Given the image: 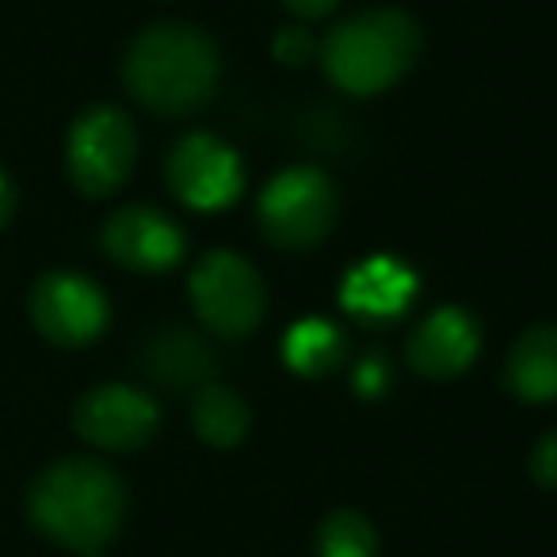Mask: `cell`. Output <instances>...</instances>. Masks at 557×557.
Instances as JSON below:
<instances>
[{"label": "cell", "instance_id": "cell-1", "mask_svg": "<svg viewBox=\"0 0 557 557\" xmlns=\"http://www.w3.org/2000/svg\"><path fill=\"white\" fill-rule=\"evenodd\" d=\"M27 516L58 546L96 554L123 527L126 485L96 458H62L27 488Z\"/></svg>", "mask_w": 557, "mask_h": 557}, {"label": "cell", "instance_id": "cell-2", "mask_svg": "<svg viewBox=\"0 0 557 557\" xmlns=\"http://www.w3.org/2000/svg\"><path fill=\"white\" fill-rule=\"evenodd\" d=\"M123 85L157 115H191L218 88V50L191 24H153L126 47Z\"/></svg>", "mask_w": 557, "mask_h": 557}, {"label": "cell", "instance_id": "cell-3", "mask_svg": "<svg viewBox=\"0 0 557 557\" xmlns=\"http://www.w3.org/2000/svg\"><path fill=\"white\" fill-rule=\"evenodd\" d=\"M420 54V27L409 12L374 9L344 20L321 42L329 81L348 96H379L412 70Z\"/></svg>", "mask_w": 557, "mask_h": 557}, {"label": "cell", "instance_id": "cell-4", "mask_svg": "<svg viewBox=\"0 0 557 557\" xmlns=\"http://www.w3.org/2000/svg\"><path fill=\"white\" fill-rule=\"evenodd\" d=\"M336 210H341V199H336L333 180L321 169L298 164V169L278 172L260 191L256 222L275 248L302 252L329 237V230L336 225Z\"/></svg>", "mask_w": 557, "mask_h": 557}, {"label": "cell", "instance_id": "cell-5", "mask_svg": "<svg viewBox=\"0 0 557 557\" xmlns=\"http://www.w3.org/2000/svg\"><path fill=\"white\" fill-rule=\"evenodd\" d=\"M187 290H191L195 313L202 325L225 341L248 336L268 310V290H263L260 271L230 248H214V252L199 256Z\"/></svg>", "mask_w": 557, "mask_h": 557}, {"label": "cell", "instance_id": "cell-6", "mask_svg": "<svg viewBox=\"0 0 557 557\" xmlns=\"http://www.w3.org/2000/svg\"><path fill=\"white\" fill-rule=\"evenodd\" d=\"M134 161H138V134L126 111L100 103L70 126L65 164H70V180L77 184V191L92 199L119 191L131 180Z\"/></svg>", "mask_w": 557, "mask_h": 557}, {"label": "cell", "instance_id": "cell-7", "mask_svg": "<svg viewBox=\"0 0 557 557\" xmlns=\"http://www.w3.org/2000/svg\"><path fill=\"white\" fill-rule=\"evenodd\" d=\"M27 306L35 329L58 348H85L108 329V295L81 271H47Z\"/></svg>", "mask_w": 557, "mask_h": 557}, {"label": "cell", "instance_id": "cell-8", "mask_svg": "<svg viewBox=\"0 0 557 557\" xmlns=\"http://www.w3.org/2000/svg\"><path fill=\"white\" fill-rule=\"evenodd\" d=\"M169 187L191 210H222L240 199L245 164L214 134H184L164 161Z\"/></svg>", "mask_w": 557, "mask_h": 557}, {"label": "cell", "instance_id": "cell-9", "mask_svg": "<svg viewBox=\"0 0 557 557\" xmlns=\"http://www.w3.org/2000/svg\"><path fill=\"white\" fill-rule=\"evenodd\" d=\"M73 424L81 440L100 450H138L153 440L161 412L149 394L126 382H108L81 397L73 409Z\"/></svg>", "mask_w": 557, "mask_h": 557}, {"label": "cell", "instance_id": "cell-10", "mask_svg": "<svg viewBox=\"0 0 557 557\" xmlns=\"http://www.w3.org/2000/svg\"><path fill=\"white\" fill-rule=\"evenodd\" d=\"M103 248L126 271L161 275L184 260V230L157 207H123L103 225Z\"/></svg>", "mask_w": 557, "mask_h": 557}, {"label": "cell", "instance_id": "cell-11", "mask_svg": "<svg viewBox=\"0 0 557 557\" xmlns=\"http://www.w3.org/2000/svg\"><path fill=\"white\" fill-rule=\"evenodd\" d=\"M481 351V325L462 306L432 310L409 336V367L420 379H458Z\"/></svg>", "mask_w": 557, "mask_h": 557}, {"label": "cell", "instance_id": "cell-12", "mask_svg": "<svg viewBox=\"0 0 557 557\" xmlns=\"http://www.w3.org/2000/svg\"><path fill=\"white\" fill-rule=\"evenodd\" d=\"M417 298V275L409 263L394 256H371L344 275L341 302L363 325H386L397 321Z\"/></svg>", "mask_w": 557, "mask_h": 557}, {"label": "cell", "instance_id": "cell-13", "mask_svg": "<svg viewBox=\"0 0 557 557\" xmlns=\"http://www.w3.org/2000/svg\"><path fill=\"white\" fill-rule=\"evenodd\" d=\"M141 363L153 382L169 389H202L218 371V351L207 336L191 333L184 325H169L149 336Z\"/></svg>", "mask_w": 557, "mask_h": 557}, {"label": "cell", "instance_id": "cell-14", "mask_svg": "<svg viewBox=\"0 0 557 557\" xmlns=\"http://www.w3.org/2000/svg\"><path fill=\"white\" fill-rule=\"evenodd\" d=\"M508 389L527 405L557 401V325L527 329L508 351Z\"/></svg>", "mask_w": 557, "mask_h": 557}, {"label": "cell", "instance_id": "cell-15", "mask_svg": "<svg viewBox=\"0 0 557 557\" xmlns=\"http://www.w3.org/2000/svg\"><path fill=\"white\" fill-rule=\"evenodd\" d=\"M191 424H195V435H199L202 443H210V447H237L248 435L252 417H248V405L237 389L207 382L202 389H195Z\"/></svg>", "mask_w": 557, "mask_h": 557}, {"label": "cell", "instance_id": "cell-16", "mask_svg": "<svg viewBox=\"0 0 557 557\" xmlns=\"http://www.w3.org/2000/svg\"><path fill=\"white\" fill-rule=\"evenodd\" d=\"M348 348H344V333L333 325V321H298L295 329L283 341V359L295 374L302 379H321V374H333L336 367L344 363Z\"/></svg>", "mask_w": 557, "mask_h": 557}, {"label": "cell", "instance_id": "cell-17", "mask_svg": "<svg viewBox=\"0 0 557 557\" xmlns=\"http://www.w3.org/2000/svg\"><path fill=\"white\" fill-rule=\"evenodd\" d=\"M318 557H379V534L359 511H333L318 527Z\"/></svg>", "mask_w": 557, "mask_h": 557}, {"label": "cell", "instance_id": "cell-18", "mask_svg": "<svg viewBox=\"0 0 557 557\" xmlns=\"http://www.w3.org/2000/svg\"><path fill=\"white\" fill-rule=\"evenodd\" d=\"M318 54H321V47L302 27H283V32L275 35V58L283 65H290V70H302V65H310Z\"/></svg>", "mask_w": 557, "mask_h": 557}, {"label": "cell", "instance_id": "cell-19", "mask_svg": "<svg viewBox=\"0 0 557 557\" xmlns=\"http://www.w3.org/2000/svg\"><path fill=\"white\" fill-rule=\"evenodd\" d=\"M531 478L542 488H557V428L546 432L531 450Z\"/></svg>", "mask_w": 557, "mask_h": 557}, {"label": "cell", "instance_id": "cell-20", "mask_svg": "<svg viewBox=\"0 0 557 557\" xmlns=\"http://www.w3.org/2000/svg\"><path fill=\"white\" fill-rule=\"evenodd\" d=\"M351 382H356V389L363 397H379L382 389L389 386V363H386V356H374V351H371V356H367L363 363L356 367V379H351Z\"/></svg>", "mask_w": 557, "mask_h": 557}, {"label": "cell", "instance_id": "cell-21", "mask_svg": "<svg viewBox=\"0 0 557 557\" xmlns=\"http://www.w3.org/2000/svg\"><path fill=\"white\" fill-rule=\"evenodd\" d=\"M283 4H287L298 20H325V16H333L341 0H283Z\"/></svg>", "mask_w": 557, "mask_h": 557}, {"label": "cell", "instance_id": "cell-22", "mask_svg": "<svg viewBox=\"0 0 557 557\" xmlns=\"http://www.w3.org/2000/svg\"><path fill=\"white\" fill-rule=\"evenodd\" d=\"M12 210H16V187H12L9 172L0 169V225L9 222V218H12Z\"/></svg>", "mask_w": 557, "mask_h": 557}, {"label": "cell", "instance_id": "cell-23", "mask_svg": "<svg viewBox=\"0 0 557 557\" xmlns=\"http://www.w3.org/2000/svg\"><path fill=\"white\" fill-rule=\"evenodd\" d=\"M85 557H103V554H85Z\"/></svg>", "mask_w": 557, "mask_h": 557}]
</instances>
